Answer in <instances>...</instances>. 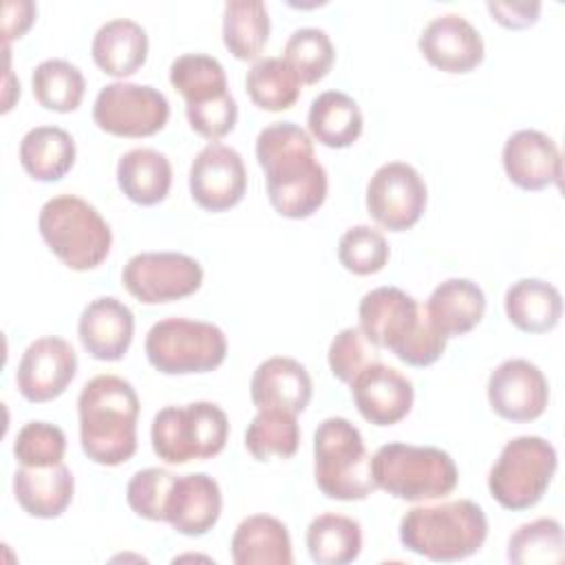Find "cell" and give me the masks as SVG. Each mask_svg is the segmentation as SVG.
<instances>
[{
  "label": "cell",
  "instance_id": "obj_1",
  "mask_svg": "<svg viewBox=\"0 0 565 565\" xmlns=\"http://www.w3.org/2000/svg\"><path fill=\"white\" fill-rule=\"evenodd\" d=\"M256 159L265 170L271 207L285 218H307L327 199V170L316 161L311 137L291 121L263 128Z\"/></svg>",
  "mask_w": 565,
  "mask_h": 565
},
{
  "label": "cell",
  "instance_id": "obj_2",
  "mask_svg": "<svg viewBox=\"0 0 565 565\" xmlns=\"http://www.w3.org/2000/svg\"><path fill=\"white\" fill-rule=\"evenodd\" d=\"M79 444L99 466H119L137 450L139 397L119 375H95L77 397Z\"/></svg>",
  "mask_w": 565,
  "mask_h": 565
},
{
  "label": "cell",
  "instance_id": "obj_3",
  "mask_svg": "<svg viewBox=\"0 0 565 565\" xmlns=\"http://www.w3.org/2000/svg\"><path fill=\"white\" fill-rule=\"evenodd\" d=\"M358 316L366 340L393 351L408 366H430L446 349V338L430 322L426 307L399 287H377L364 294Z\"/></svg>",
  "mask_w": 565,
  "mask_h": 565
},
{
  "label": "cell",
  "instance_id": "obj_4",
  "mask_svg": "<svg viewBox=\"0 0 565 565\" xmlns=\"http://www.w3.org/2000/svg\"><path fill=\"white\" fill-rule=\"evenodd\" d=\"M488 519L470 499L415 505L399 521V541L428 561L452 563L472 556L486 543Z\"/></svg>",
  "mask_w": 565,
  "mask_h": 565
},
{
  "label": "cell",
  "instance_id": "obj_5",
  "mask_svg": "<svg viewBox=\"0 0 565 565\" xmlns=\"http://www.w3.org/2000/svg\"><path fill=\"white\" fill-rule=\"evenodd\" d=\"M38 230L49 249L73 271L95 269L113 245L110 225L95 205L75 194L49 199L38 214Z\"/></svg>",
  "mask_w": 565,
  "mask_h": 565
},
{
  "label": "cell",
  "instance_id": "obj_6",
  "mask_svg": "<svg viewBox=\"0 0 565 565\" xmlns=\"http://www.w3.org/2000/svg\"><path fill=\"white\" fill-rule=\"evenodd\" d=\"M371 475L375 488L404 501L444 499L459 481L457 466L446 450L402 441H391L375 450Z\"/></svg>",
  "mask_w": 565,
  "mask_h": 565
},
{
  "label": "cell",
  "instance_id": "obj_7",
  "mask_svg": "<svg viewBox=\"0 0 565 565\" xmlns=\"http://www.w3.org/2000/svg\"><path fill=\"white\" fill-rule=\"evenodd\" d=\"M313 479L335 501H362L375 490L362 433L344 417H327L313 433Z\"/></svg>",
  "mask_w": 565,
  "mask_h": 565
},
{
  "label": "cell",
  "instance_id": "obj_8",
  "mask_svg": "<svg viewBox=\"0 0 565 565\" xmlns=\"http://www.w3.org/2000/svg\"><path fill=\"white\" fill-rule=\"evenodd\" d=\"M230 422L214 402H192L185 406L161 408L150 428L152 450L166 463H188L210 459L225 448Z\"/></svg>",
  "mask_w": 565,
  "mask_h": 565
},
{
  "label": "cell",
  "instance_id": "obj_9",
  "mask_svg": "<svg viewBox=\"0 0 565 565\" xmlns=\"http://www.w3.org/2000/svg\"><path fill=\"white\" fill-rule=\"evenodd\" d=\"M558 457L554 446L536 435L510 439L488 475L492 499L505 510H527L536 505L550 488Z\"/></svg>",
  "mask_w": 565,
  "mask_h": 565
},
{
  "label": "cell",
  "instance_id": "obj_10",
  "mask_svg": "<svg viewBox=\"0 0 565 565\" xmlns=\"http://www.w3.org/2000/svg\"><path fill=\"white\" fill-rule=\"evenodd\" d=\"M148 362L166 375L207 373L223 364L227 355L225 333L203 320L166 318L150 327L146 335Z\"/></svg>",
  "mask_w": 565,
  "mask_h": 565
},
{
  "label": "cell",
  "instance_id": "obj_11",
  "mask_svg": "<svg viewBox=\"0 0 565 565\" xmlns=\"http://www.w3.org/2000/svg\"><path fill=\"white\" fill-rule=\"evenodd\" d=\"M168 117L166 95L148 84H106L93 104L95 124L115 137H150L168 124Z\"/></svg>",
  "mask_w": 565,
  "mask_h": 565
},
{
  "label": "cell",
  "instance_id": "obj_12",
  "mask_svg": "<svg viewBox=\"0 0 565 565\" xmlns=\"http://www.w3.org/2000/svg\"><path fill=\"white\" fill-rule=\"evenodd\" d=\"M121 282L143 305L172 302L201 287L203 267L181 252H141L124 265Z\"/></svg>",
  "mask_w": 565,
  "mask_h": 565
},
{
  "label": "cell",
  "instance_id": "obj_13",
  "mask_svg": "<svg viewBox=\"0 0 565 565\" xmlns=\"http://www.w3.org/2000/svg\"><path fill=\"white\" fill-rule=\"evenodd\" d=\"M428 201V190L422 174L404 161L380 166L366 185V210L371 218L391 230L404 232L413 227Z\"/></svg>",
  "mask_w": 565,
  "mask_h": 565
},
{
  "label": "cell",
  "instance_id": "obj_14",
  "mask_svg": "<svg viewBox=\"0 0 565 565\" xmlns=\"http://www.w3.org/2000/svg\"><path fill=\"white\" fill-rule=\"evenodd\" d=\"M190 194L207 212H225L241 203L247 190L243 157L225 143H207L190 166Z\"/></svg>",
  "mask_w": 565,
  "mask_h": 565
},
{
  "label": "cell",
  "instance_id": "obj_15",
  "mask_svg": "<svg viewBox=\"0 0 565 565\" xmlns=\"http://www.w3.org/2000/svg\"><path fill=\"white\" fill-rule=\"evenodd\" d=\"M488 402L508 422H532L547 408L550 384L536 364L523 358H510L490 373Z\"/></svg>",
  "mask_w": 565,
  "mask_h": 565
},
{
  "label": "cell",
  "instance_id": "obj_16",
  "mask_svg": "<svg viewBox=\"0 0 565 565\" xmlns=\"http://www.w3.org/2000/svg\"><path fill=\"white\" fill-rule=\"evenodd\" d=\"M77 373L75 349L57 335L33 340L18 364L15 386L33 404L60 397Z\"/></svg>",
  "mask_w": 565,
  "mask_h": 565
},
{
  "label": "cell",
  "instance_id": "obj_17",
  "mask_svg": "<svg viewBox=\"0 0 565 565\" xmlns=\"http://www.w3.org/2000/svg\"><path fill=\"white\" fill-rule=\"evenodd\" d=\"M351 397L366 422L393 426L411 413L415 391L397 369L373 360L351 380Z\"/></svg>",
  "mask_w": 565,
  "mask_h": 565
},
{
  "label": "cell",
  "instance_id": "obj_18",
  "mask_svg": "<svg viewBox=\"0 0 565 565\" xmlns=\"http://www.w3.org/2000/svg\"><path fill=\"white\" fill-rule=\"evenodd\" d=\"M503 170L521 190H543L561 185L563 163L558 146L541 130L523 128L512 132L503 143Z\"/></svg>",
  "mask_w": 565,
  "mask_h": 565
},
{
  "label": "cell",
  "instance_id": "obj_19",
  "mask_svg": "<svg viewBox=\"0 0 565 565\" xmlns=\"http://www.w3.org/2000/svg\"><path fill=\"white\" fill-rule=\"evenodd\" d=\"M422 55L439 71L470 73L483 62V40L479 31L459 13L433 18L419 35Z\"/></svg>",
  "mask_w": 565,
  "mask_h": 565
},
{
  "label": "cell",
  "instance_id": "obj_20",
  "mask_svg": "<svg viewBox=\"0 0 565 565\" xmlns=\"http://www.w3.org/2000/svg\"><path fill=\"white\" fill-rule=\"evenodd\" d=\"M135 333L132 311L115 296L90 300L77 322L82 347L102 362H115L126 355Z\"/></svg>",
  "mask_w": 565,
  "mask_h": 565
},
{
  "label": "cell",
  "instance_id": "obj_21",
  "mask_svg": "<svg viewBox=\"0 0 565 565\" xmlns=\"http://www.w3.org/2000/svg\"><path fill=\"white\" fill-rule=\"evenodd\" d=\"M221 508V488L210 475H177L166 505V521L179 534L203 536L216 525Z\"/></svg>",
  "mask_w": 565,
  "mask_h": 565
},
{
  "label": "cell",
  "instance_id": "obj_22",
  "mask_svg": "<svg viewBox=\"0 0 565 565\" xmlns=\"http://www.w3.org/2000/svg\"><path fill=\"white\" fill-rule=\"evenodd\" d=\"M313 384L307 369L285 355H274L260 362L252 375L249 395L258 411H285V413H302L311 402Z\"/></svg>",
  "mask_w": 565,
  "mask_h": 565
},
{
  "label": "cell",
  "instance_id": "obj_23",
  "mask_svg": "<svg viewBox=\"0 0 565 565\" xmlns=\"http://www.w3.org/2000/svg\"><path fill=\"white\" fill-rule=\"evenodd\" d=\"M426 313L446 340L457 338L481 322L486 313V294L468 278H448L433 289L426 302Z\"/></svg>",
  "mask_w": 565,
  "mask_h": 565
},
{
  "label": "cell",
  "instance_id": "obj_24",
  "mask_svg": "<svg viewBox=\"0 0 565 565\" xmlns=\"http://www.w3.org/2000/svg\"><path fill=\"white\" fill-rule=\"evenodd\" d=\"M75 481L64 463L46 468L22 466L13 475V494L20 508L35 519H55L73 501Z\"/></svg>",
  "mask_w": 565,
  "mask_h": 565
},
{
  "label": "cell",
  "instance_id": "obj_25",
  "mask_svg": "<svg viewBox=\"0 0 565 565\" xmlns=\"http://www.w3.org/2000/svg\"><path fill=\"white\" fill-rule=\"evenodd\" d=\"M90 53L95 64L110 77L137 73L148 57V33L130 18H115L102 24L93 38Z\"/></svg>",
  "mask_w": 565,
  "mask_h": 565
},
{
  "label": "cell",
  "instance_id": "obj_26",
  "mask_svg": "<svg viewBox=\"0 0 565 565\" xmlns=\"http://www.w3.org/2000/svg\"><path fill=\"white\" fill-rule=\"evenodd\" d=\"M236 565H291V539L287 525L269 514H252L238 523L232 536Z\"/></svg>",
  "mask_w": 565,
  "mask_h": 565
},
{
  "label": "cell",
  "instance_id": "obj_27",
  "mask_svg": "<svg viewBox=\"0 0 565 565\" xmlns=\"http://www.w3.org/2000/svg\"><path fill=\"white\" fill-rule=\"evenodd\" d=\"M508 320L525 333H547L563 316L561 291L541 278L512 282L503 298Z\"/></svg>",
  "mask_w": 565,
  "mask_h": 565
},
{
  "label": "cell",
  "instance_id": "obj_28",
  "mask_svg": "<svg viewBox=\"0 0 565 565\" xmlns=\"http://www.w3.org/2000/svg\"><path fill=\"white\" fill-rule=\"evenodd\" d=\"M117 185L137 205L161 203L172 185L168 157L152 148H132L117 161Z\"/></svg>",
  "mask_w": 565,
  "mask_h": 565
},
{
  "label": "cell",
  "instance_id": "obj_29",
  "mask_svg": "<svg viewBox=\"0 0 565 565\" xmlns=\"http://www.w3.org/2000/svg\"><path fill=\"white\" fill-rule=\"evenodd\" d=\"M309 132L327 148L353 146L364 128V117L353 97L342 90L320 93L307 115Z\"/></svg>",
  "mask_w": 565,
  "mask_h": 565
},
{
  "label": "cell",
  "instance_id": "obj_30",
  "mask_svg": "<svg viewBox=\"0 0 565 565\" xmlns=\"http://www.w3.org/2000/svg\"><path fill=\"white\" fill-rule=\"evenodd\" d=\"M20 163L35 181H60L75 163V141L60 126H35L20 141Z\"/></svg>",
  "mask_w": 565,
  "mask_h": 565
},
{
  "label": "cell",
  "instance_id": "obj_31",
  "mask_svg": "<svg viewBox=\"0 0 565 565\" xmlns=\"http://www.w3.org/2000/svg\"><path fill=\"white\" fill-rule=\"evenodd\" d=\"M307 550L318 565H347L362 552V527L344 514H320L307 527Z\"/></svg>",
  "mask_w": 565,
  "mask_h": 565
},
{
  "label": "cell",
  "instance_id": "obj_32",
  "mask_svg": "<svg viewBox=\"0 0 565 565\" xmlns=\"http://www.w3.org/2000/svg\"><path fill=\"white\" fill-rule=\"evenodd\" d=\"M269 38V13L260 0H230L223 9V44L236 60L260 55Z\"/></svg>",
  "mask_w": 565,
  "mask_h": 565
},
{
  "label": "cell",
  "instance_id": "obj_33",
  "mask_svg": "<svg viewBox=\"0 0 565 565\" xmlns=\"http://www.w3.org/2000/svg\"><path fill=\"white\" fill-rule=\"evenodd\" d=\"M170 84L185 99V106H199L227 95L223 64L205 53H185L170 64Z\"/></svg>",
  "mask_w": 565,
  "mask_h": 565
},
{
  "label": "cell",
  "instance_id": "obj_34",
  "mask_svg": "<svg viewBox=\"0 0 565 565\" xmlns=\"http://www.w3.org/2000/svg\"><path fill=\"white\" fill-rule=\"evenodd\" d=\"M33 97L40 106L55 113H73L79 108L86 90L82 71L68 60L51 57L40 62L31 75Z\"/></svg>",
  "mask_w": 565,
  "mask_h": 565
},
{
  "label": "cell",
  "instance_id": "obj_35",
  "mask_svg": "<svg viewBox=\"0 0 565 565\" xmlns=\"http://www.w3.org/2000/svg\"><path fill=\"white\" fill-rule=\"evenodd\" d=\"M300 79L285 57H263L247 71L245 88L252 102L269 113L291 108L300 97Z\"/></svg>",
  "mask_w": 565,
  "mask_h": 565
},
{
  "label": "cell",
  "instance_id": "obj_36",
  "mask_svg": "<svg viewBox=\"0 0 565 565\" xmlns=\"http://www.w3.org/2000/svg\"><path fill=\"white\" fill-rule=\"evenodd\" d=\"M300 444V428L294 413L263 408L254 415L245 430V448L256 461H269L271 457L289 459Z\"/></svg>",
  "mask_w": 565,
  "mask_h": 565
},
{
  "label": "cell",
  "instance_id": "obj_37",
  "mask_svg": "<svg viewBox=\"0 0 565 565\" xmlns=\"http://www.w3.org/2000/svg\"><path fill=\"white\" fill-rule=\"evenodd\" d=\"M563 527L556 519H534L514 530L508 541V561L514 565H558L565 556Z\"/></svg>",
  "mask_w": 565,
  "mask_h": 565
},
{
  "label": "cell",
  "instance_id": "obj_38",
  "mask_svg": "<svg viewBox=\"0 0 565 565\" xmlns=\"http://www.w3.org/2000/svg\"><path fill=\"white\" fill-rule=\"evenodd\" d=\"M335 49L324 29H296L285 44V62L294 68L302 84L320 82L333 66Z\"/></svg>",
  "mask_w": 565,
  "mask_h": 565
},
{
  "label": "cell",
  "instance_id": "obj_39",
  "mask_svg": "<svg viewBox=\"0 0 565 565\" xmlns=\"http://www.w3.org/2000/svg\"><path fill=\"white\" fill-rule=\"evenodd\" d=\"M391 249L384 234L371 225L349 227L338 241L340 265L355 276H371L384 269Z\"/></svg>",
  "mask_w": 565,
  "mask_h": 565
},
{
  "label": "cell",
  "instance_id": "obj_40",
  "mask_svg": "<svg viewBox=\"0 0 565 565\" xmlns=\"http://www.w3.org/2000/svg\"><path fill=\"white\" fill-rule=\"evenodd\" d=\"M66 452V435L60 426L49 422H29L18 430L13 455L20 466L46 468L62 463Z\"/></svg>",
  "mask_w": 565,
  "mask_h": 565
},
{
  "label": "cell",
  "instance_id": "obj_41",
  "mask_svg": "<svg viewBox=\"0 0 565 565\" xmlns=\"http://www.w3.org/2000/svg\"><path fill=\"white\" fill-rule=\"evenodd\" d=\"M177 475L166 468H143L135 472L126 486V501L137 516L148 521H166V505Z\"/></svg>",
  "mask_w": 565,
  "mask_h": 565
},
{
  "label": "cell",
  "instance_id": "obj_42",
  "mask_svg": "<svg viewBox=\"0 0 565 565\" xmlns=\"http://www.w3.org/2000/svg\"><path fill=\"white\" fill-rule=\"evenodd\" d=\"M375 344L366 340L360 327H344L338 331L329 344V369L333 377L351 384V380L375 360Z\"/></svg>",
  "mask_w": 565,
  "mask_h": 565
},
{
  "label": "cell",
  "instance_id": "obj_43",
  "mask_svg": "<svg viewBox=\"0 0 565 565\" xmlns=\"http://www.w3.org/2000/svg\"><path fill=\"white\" fill-rule=\"evenodd\" d=\"M185 115L194 132H199L210 141H216L234 130L238 119V106H236V99L227 93L207 104L185 106Z\"/></svg>",
  "mask_w": 565,
  "mask_h": 565
},
{
  "label": "cell",
  "instance_id": "obj_44",
  "mask_svg": "<svg viewBox=\"0 0 565 565\" xmlns=\"http://www.w3.org/2000/svg\"><path fill=\"white\" fill-rule=\"evenodd\" d=\"M490 15L505 29H527L539 20L541 2H488Z\"/></svg>",
  "mask_w": 565,
  "mask_h": 565
},
{
  "label": "cell",
  "instance_id": "obj_45",
  "mask_svg": "<svg viewBox=\"0 0 565 565\" xmlns=\"http://www.w3.org/2000/svg\"><path fill=\"white\" fill-rule=\"evenodd\" d=\"M35 4L31 0H9L4 2V11H2V35H4V44H9V40L13 38H22L33 20H35Z\"/></svg>",
  "mask_w": 565,
  "mask_h": 565
}]
</instances>
